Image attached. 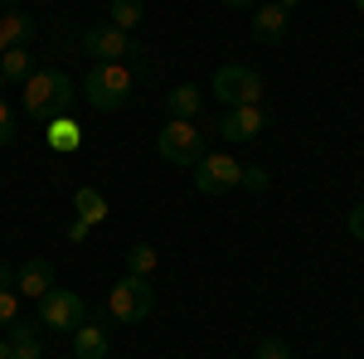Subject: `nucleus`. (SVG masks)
<instances>
[{
  "mask_svg": "<svg viewBox=\"0 0 364 359\" xmlns=\"http://www.w3.org/2000/svg\"><path fill=\"white\" fill-rule=\"evenodd\" d=\"M68 107H73V78L63 68H39L25 78V112L34 122L68 117Z\"/></svg>",
  "mask_w": 364,
  "mask_h": 359,
  "instance_id": "f257e3e1",
  "label": "nucleus"
},
{
  "mask_svg": "<svg viewBox=\"0 0 364 359\" xmlns=\"http://www.w3.org/2000/svg\"><path fill=\"white\" fill-rule=\"evenodd\" d=\"M132 87H136V78H132L127 63H92L83 78V97L97 112H117V107H127Z\"/></svg>",
  "mask_w": 364,
  "mask_h": 359,
  "instance_id": "f03ea898",
  "label": "nucleus"
},
{
  "mask_svg": "<svg viewBox=\"0 0 364 359\" xmlns=\"http://www.w3.org/2000/svg\"><path fill=\"white\" fill-rule=\"evenodd\" d=\"M151 306H156V286L146 282V277H122L112 286V296H107V311H112L122 326H141L146 316H151Z\"/></svg>",
  "mask_w": 364,
  "mask_h": 359,
  "instance_id": "7ed1b4c3",
  "label": "nucleus"
},
{
  "mask_svg": "<svg viewBox=\"0 0 364 359\" xmlns=\"http://www.w3.org/2000/svg\"><path fill=\"white\" fill-rule=\"evenodd\" d=\"M262 73L248 68V63H224L214 73V97L228 102V107H243V102H262Z\"/></svg>",
  "mask_w": 364,
  "mask_h": 359,
  "instance_id": "20e7f679",
  "label": "nucleus"
},
{
  "mask_svg": "<svg viewBox=\"0 0 364 359\" xmlns=\"http://www.w3.org/2000/svg\"><path fill=\"white\" fill-rule=\"evenodd\" d=\"M83 54L92 63H122V58H146V49L132 34H122L117 25H92L83 34Z\"/></svg>",
  "mask_w": 364,
  "mask_h": 359,
  "instance_id": "39448f33",
  "label": "nucleus"
},
{
  "mask_svg": "<svg viewBox=\"0 0 364 359\" xmlns=\"http://www.w3.org/2000/svg\"><path fill=\"white\" fill-rule=\"evenodd\" d=\"M156 151H161V161H170V166H199V156H204L199 127L170 117L166 127H161V136H156Z\"/></svg>",
  "mask_w": 364,
  "mask_h": 359,
  "instance_id": "423d86ee",
  "label": "nucleus"
},
{
  "mask_svg": "<svg viewBox=\"0 0 364 359\" xmlns=\"http://www.w3.org/2000/svg\"><path fill=\"white\" fill-rule=\"evenodd\" d=\"M243 180V166L228 156V151H204L195 166V190L199 194H228Z\"/></svg>",
  "mask_w": 364,
  "mask_h": 359,
  "instance_id": "0eeeda50",
  "label": "nucleus"
},
{
  "mask_svg": "<svg viewBox=\"0 0 364 359\" xmlns=\"http://www.w3.org/2000/svg\"><path fill=\"white\" fill-rule=\"evenodd\" d=\"M39 321H44L49 331L73 335L87 321V301L78 296V291H58V286H54L49 296H39Z\"/></svg>",
  "mask_w": 364,
  "mask_h": 359,
  "instance_id": "6e6552de",
  "label": "nucleus"
},
{
  "mask_svg": "<svg viewBox=\"0 0 364 359\" xmlns=\"http://www.w3.org/2000/svg\"><path fill=\"white\" fill-rule=\"evenodd\" d=\"M267 132V112L262 102H243V107H228L219 117V136L224 141H257Z\"/></svg>",
  "mask_w": 364,
  "mask_h": 359,
  "instance_id": "1a4fd4ad",
  "label": "nucleus"
},
{
  "mask_svg": "<svg viewBox=\"0 0 364 359\" xmlns=\"http://www.w3.org/2000/svg\"><path fill=\"white\" fill-rule=\"evenodd\" d=\"M15 291H20V296H34V301L49 296V291H54V267H49L44 257L20 262V267H15Z\"/></svg>",
  "mask_w": 364,
  "mask_h": 359,
  "instance_id": "9d476101",
  "label": "nucleus"
},
{
  "mask_svg": "<svg viewBox=\"0 0 364 359\" xmlns=\"http://www.w3.org/2000/svg\"><path fill=\"white\" fill-rule=\"evenodd\" d=\"M5 340H10L15 359H44V340H39V326H29V321H15V326H5Z\"/></svg>",
  "mask_w": 364,
  "mask_h": 359,
  "instance_id": "9b49d317",
  "label": "nucleus"
},
{
  "mask_svg": "<svg viewBox=\"0 0 364 359\" xmlns=\"http://www.w3.org/2000/svg\"><path fill=\"white\" fill-rule=\"evenodd\" d=\"M282 34H287V10L272 0V5H262V10L252 15V39H257V44H277Z\"/></svg>",
  "mask_w": 364,
  "mask_h": 359,
  "instance_id": "f8f14e48",
  "label": "nucleus"
},
{
  "mask_svg": "<svg viewBox=\"0 0 364 359\" xmlns=\"http://www.w3.org/2000/svg\"><path fill=\"white\" fill-rule=\"evenodd\" d=\"M44 141H49L54 151L68 156V151H78V146H83V127L73 122V112H68V117H54V122H44Z\"/></svg>",
  "mask_w": 364,
  "mask_h": 359,
  "instance_id": "ddd939ff",
  "label": "nucleus"
},
{
  "mask_svg": "<svg viewBox=\"0 0 364 359\" xmlns=\"http://www.w3.org/2000/svg\"><path fill=\"white\" fill-rule=\"evenodd\" d=\"M29 39H34V20H29L25 10H10V15L0 20V54H5V49H20Z\"/></svg>",
  "mask_w": 364,
  "mask_h": 359,
  "instance_id": "4468645a",
  "label": "nucleus"
},
{
  "mask_svg": "<svg viewBox=\"0 0 364 359\" xmlns=\"http://www.w3.org/2000/svg\"><path fill=\"white\" fill-rule=\"evenodd\" d=\"M73 209H78V219L92 223V228H97V223H107V214H112V209H107V194L92 190V185H83V190L73 194Z\"/></svg>",
  "mask_w": 364,
  "mask_h": 359,
  "instance_id": "2eb2a0df",
  "label": "nucleus"
},
{
  "mask_svg": "<svg viewBox=\"0 0 364 359\" xmlns=\"http://www.w3.org/2000/svg\"><path fill=\"white\" fill-rule=\"evenodd\" d=\"M166 107L175 122H195L199 117V87L195 83H175L170 87V97H166Z\"/></svg>",
  "mask_w": 364,
  "mask_h": 359,
  "instance_id": "dca6fc26",
  "label": "nucleus"
},
{
  "mask_svg": "<svg viewBox=\"0 0 364 359\" xmlns=\"http://www.w3.org/2000/svg\"><path fill=\"white\" fill-rule=\"evenodd\" d=\"M73 355L78 359H107V335H102V326H78L73 331Z\"/></svg>",
  "mask_w": 364,
  "mask_h": 359,
  "instance_id": "f3484780",
  "label": "nucleus"
},
{
  "mask_svg": "<svg viewBox=\"0 0 364 359\" xmlns=\"http://www.w3.org/2000/svg\"><path fill=\"white\" fill-rule=\"evenodd\" d=\"M141 15H146V0H112L107 5V25H117L122 34H132L141 25Z\"/></svg>",
  "mask_w": 364,
  "mask_h": 359,
  "instance_id": "a211bd4d",
  "label": "nucleus"
},
{
  "mask_svg": "<svg viewBox=\"0 0 364 359\" xmlns=\"http://www.w3.org/2000/svg\"><path fill=\"white\" fill-rule=\"evenodd\" d=\"M0 73H5V83H25L29 73H34V58H29L25 44H20V49H5V54H0Z\"/></svg>",
  "mask_w": 364,
  "mask_h": 359,
  "instance_id": "6ab92c4d",
  "label": "nucleus"
},
{
  "mask_svg": "<svg viewBox=\"0 0 364 359\" xmlns=\"http://www.w3.org/2000/svg\"><path fill=\"white\" fill-rule=\"evenodd\" d=\"M156 262H161V257H156L151 243H132V248H127V272H132V277H151V272H156Z\"/></svg>",
  "mask_w": 364,
  "mask_h": 359,
  "instance_id": "aec40b11",
  "label": "nucleus"
},
{
  "mask_svg": "<svg viewBox=\"0 0 364 359\" xmlns=\"http://www.w3.org/2000/svg\"><path fill=\"white\" fill-rule=\"evenodd\" d=\"M15 316H20V291H0V331L15 326Z\"/></svg>",
  "mask_w": 364,
  "mask_h": 359,
  "instance_id": "412c9836",
  "label": "nucleus"
},
{
  "mask_svg": "<svg viewBox=\"0 0 364 359\" xmlns=\"http://www.w3.org/2000/svg\"><path fill=\"white\" fill-rule=\"evenodd\" d=\"M238 185H243V190H267V185H272V175H267L262 166H243V180H238Z\"/></svg>",
  "mask_w": 364,
  "mask_h": 359,
  "instance_id": "4be33fe9",
  "label": "nucleus"
},
{
  "mask_svg": "<svg viewBox=\"0 0 364 359\" xmlns=\"http://www.w3.org/2000/svg\"><path fill=\"white\" fill-rule=\"evenodd\" d=\"M15 141V112H10V102L0 97V146H10Z\"/></svg>",
  "mask_w": 364,
  "mask_h": 359,
  "instance_id": "5701e85b",
  "label": "nucleus"
},
{
  "mask_svg": "<svg viewBox=\"0 0 364 359\" xmlns=\"http://www.w3.org/2000/svg\"><path fill=\"white\" fill-rule=\"evenodd\" d=\"M350 238L364 243V199H360V204H350Z\"/></svg>",
  "mask_w": 364,
  "mask_h": 359,
  "instance_id": "b1692460",
  "label": "nucleus"
},
{
  "mask_svg": "<svg viewBox=\"0 0 364 359\" xmlns=\"http://www.w3.org/2000/svg\"><path fill=\"white\" fill-rule=\"evenodd\" d=\"M257 359H291V355H287L282 340H262V345H257Z\"/></svg>",
  "mask_w": 364,
  "mask_h": 359,
  "instance_id": "393cba45",
  "label": "nucleus"
},
{
  "mask_svg": "<svg viewBox=\"0 0 364 359\" xmlns=\"http://www.w3.org/2000/svg\"><path fill=\"white\" fill-rule=\"evenodd\" d=\"M87 238H92V223H83V219L68 223V243H87Z\"/></svg>",
  "mask_w": 364,
  "mask_h": 359,
  "instance_id": "a878e982",
  "label": "nucleus"
},
{
  "mask_svg": "<svg viewBox=\"0 0 364 359\" xmlns=\"http://www.w3.org/2000/svg\"><path fill=\"white\" fill-rule=\"evenodd\" d=\"M0 291H15V267L10 262H0Z\"/></svg>",
  "mask_w": 364,
  "mask_h": 359,
  "instance_id": "bb28decb",
  "label": "nucleus"
},
{
  "mask_svg": "<svg viewBox=\"0 0 364 359\" xmlns=\"http://www.w3.org/2000/svg\"><path fill=\"white\" fill-rule=\"evenodd\" d=\"M0 359H15V350H10V340L0 335Z\"/></svg>",
  "mask_w": 364,
  "mask_h": 359,
  "instance_id": "cd10ccee",
  "label": "nucleus"
},
{
  "mask_svg": "<svg viewBox=\"0 0 364 359\" xmlns=\"http://www.w3.org/2000/svg\"><path fill=\"white\" fill-rule=\"evenodd\" d=\"M277 5H282V10H296V5H301V0H277Z\"/></svg>",
  "mask_w": 364,
  "mask_h": 359,
  "instance_id": "c85d7f7f",
  "label": "nucleus"
},
{
  "mask_svg": "<svg viewBox=\"0 0 364 359\" xmlns=\"http://www.w3.org/2000/svg\"><path fill=\"white\" fill-rule=\"evenodd\" d=\"M224 5H233V10H243V5H252V0H224Z\"/></svg>",
  "mask_w": 364,
  "mask_h": 359,
  "instance_id": "c756f323",
  "label": "nucleus"
},
{
  "mask_svg": "<svg viewBox=\"0 0 364 359\" xmlns=\"http://www.w3.org/2000/svg\"><path fill=\"white\" fill-rule=\"evenodd\" d=\"M355 10H360V15H364V0H355Z\"/></svg>",
  "mask_w": 364,
  "mask_h": 359,
  "instance_id": "7c9ffc66",
  "label": "nucleus"
},
{
  "mask_svg": "<svg viewBox=\"0 0 364 359\" xmlns=\"http://www.w3.org/2000/svg\"><path fill=\"white\" fill-rule=\"evenodd\" d=\"M0 92H5V73H0Z\"/></svg>",
  "mask_w": 364,
  "mask_h": 359,
  "instance_id": "2f4dec72",
  "label": "nucleus"
},
{
  "mask_svg": "<svg viewBox=\"0 0 364 359\" xmlns=\"http://www.w3.org/2000/svg\"><path fill=\"white\" fill-rule=\"evenodd\" d=\"M5 5H20V0H5Z\"/></svg>",
  "mask_w": 364,
  "mask_h": 359,
  "instance_id": "473e14b6",
  "label": "nucleus"
}]
</instances>
